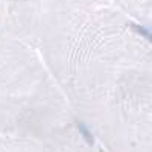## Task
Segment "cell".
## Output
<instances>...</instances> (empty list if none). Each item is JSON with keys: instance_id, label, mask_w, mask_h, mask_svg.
I'll return each mask as SVG.
<instances>
[{"instance_id": "6da1fadb", "label": "cell", "mask_w": 152, "mask_h": 152, "mask_svg": "<svg viewBox=\"0 0 152 152\" xmlns=\"http://www.w3.org/2000/svg\"><path fill=\"white\" fill-rule=\"evenodd\" d=\"M78 128H79V132H81V135L85 138V142L88 143V145H93V134H91V131L87 128V126L84 125V123H81V122H78Z\"/></svg>"}, {"instance_id": "7a4b0ae2", "label": "cell", "mask_w": 152, "mask_h": 152, "mask_svg": "<svg viewBox=\"0 0 152 152\" xmlns=\"http://www.w3.org/2000/svg\"><path fill=\"white\" fill-rule=\"evenodd\" d=\"M131 28H132L137 34H140L142 37H145L146 40H149V41L152 43V29L143 28V26H140V24H131Z\"/></svg>"}]
</instances>
